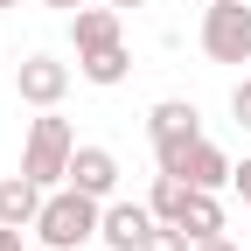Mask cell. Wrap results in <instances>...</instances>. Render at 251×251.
<instances>
[{
	"mask_svg": "<svg viewBox=\"0 0 251 251\" xmlns=\"http://www.w3.org/2000/svg\"><path fill=\"white\" fill-rule=\"evenodd\" d=\"M98 224H105L98 196H84V188H63V196H49V202H42L35 237H42L49 251H77L84 237H98Z\"/></svg>",
	"mask_w": 251,
	"mask_h": 251,
	"instance_id": "cell-1",
	"label": "cell"
},
{
	"mask_svg": "<svg viewBox=\"0 0 251 251\" xmlns=\"http://www.w3.org/2000/svg\"><path fill=\"white\" fill-rule=\"evenodd\" d=\"M70 153H77V140H70V126L56 119V105L28 126V153H21V175H35L42 188L49 181H70Z\"/></svg>",
	"mask_w": 251,
	"mask_h": 251,
	"instance_id": "cell-2",
	"label": "cell"
},
{
	"mask_svg": "<svg viewBox=\"0 0 251 251\" xmlns=\"http://www.w3.org/2000/svg\"><path fill=\"white\" fill-rule=\"evenodd\" d=\"M202 49L216 63H251V0H216L202 14Z\"/></svg>",
	"mask_w": 251,
	"mask_h": 251,
	"instance_id": "cell-3",
	"label": "cell"
},
{
	"mask_svg": "<svg viewBox=\"0 0 251 251\" xmlns=\"http://www.w3.org/2000/svg\"><path fill=\"white\" fill-rule=\"evenodd\" d=\"M153 153H161V175H181L188 188H224V181H230V161H224L202 133H196V140H175V147H153Z\"/></svg>",
	"mask_w": 251,
	"mask_h": 251,
	"instance_id": "cell-4",
	"label": "cell"
},
{
	"mask_svg": "<svg viewBox=\"0 0 251 251\" xmlns=\"http://www.w3.org/2000/svg\"><path fill=\"white\" fill-rule=\"evenodd\" d=\"M153 224H161V216H153V202H105V224H98V237H105L112 251H140Z\"/></svg>",
	"mask_w": 251,
	"mask_h": 251,
	"instance_id": "cell-5",
	"label": "cell"
},
{
	"mask_svg": "<svg viewBox=\"0 0 251 251\" xmlns=\"http://www.w3.org/2000/svg\"><path fill=\"white\" fill-rule=\"evenodd\" d=\"M14 84H21V98H28V105H42V112H49L63 91H70V70H63L56 56H28L21 70H14Z\"/></svg>",
	"mask_w": 251,
	"mask_h": 251,
	"instance_id": "cell-6",
	"label": "cell"
},
{
	"mask_svg": "<svg viewBox=\"0 0 251 251\" xmlns=\"http://www.w3.org/2000/svg\"><path fill=\"white\" fill-rule=\"evenodd\" d=\"M42 181L35 175H7L0 181V224H14V230H35V216H42Z\"/></svg>",
	"mask_w": 251,
	"mask_h": 251,
	"instance_id": "cell-7",
	"label": "cell"
},
{
	"mask_svg": "<svg viewBox=\"0 0 251 251\" xmlns=\"http://www.w3.org/2000/svg\"><path fill=\"white\" fill-rule=\"evenodd\" d=\"M70 188H84V196H112V188H119V161H112V153L105 147H77L70 153Z\"/></svg>",
	"mask_w": 251,
	"mask_h": 251,
	"instance_id": "cell-8",
	"label": "cell"
},
{
	"mask_svg": "<svg viewBox=\"0 0 251 251\" xmlns=\"http://www.w3.org/2000/svg\"><path fill=\"white\" fill-rule=\"evenodd\" d=\"M147 133H153V147L196 140V105H188V98H161V105L147 112Z\"/></svg>",
	"mask_w": 251,
	"mask_h": 251,
	"instance_id": "cell-9",
	"label": "cell"
},
{
	"mask_svg": "<svg viewBox=\"0 0 251 251\" xmlns=\"http://www.w3.org/2000/svg\"><path fill=\"white\" fill-rule=\"evenodd\" d=\"M70 35H77V56L112 49V42H119V7H77V14H70Z\"/></svg>",
	"mask_w": 251,
	"mask_h": 251,
	"instance_id": "cell-10",
	"label": "cell"
},
{
	"mask_svg": "<svg viewBox=\"0 0 251 251\" xmlns=\"http://www.w3.org/2000/svg\"><path fill=\"white\" fill-rule=\"evenodd\" d=\"M77 70H84L91 84H126L133 56H126V42H112V49H91V56H77Z\"/></svg>",
	"mask_w": 251,
	"mask_h": 251,
	"instance_id": "cell-11",
	"label": "cell"
},
{
	"mask_svg": "<svg viewBox=\"0 0 251 251\" xmlns=\"http://www.w3.org/2000/svg\"><path fill=\"white\" fill-rule=\"evenodd\" d=\"M181 230H188V237H216V230H224L216 188H196V196H188V209H181Z\"/></svg>",
	"mask_w": 251,
	"mask_h": 251,
	"instance_id": "cell-12",
	"label": "cell"
},
{
	"mask_svg": "<svg viewBox=\"0 0 251 251\" xmlns=\"http://www.w3.org/2000/svg\"><path fill=\"white\" fill-rule=\"evenodd\" d=\"M188 196H196V188H188L181 175H161V181H153V216H161V224H181Z\"/></svg>",
	"mask_w": 251,
	"mask_h": 251,
	"instance_id": "cell-13",
	"label": "cell"
},
{
	"mask_svg": "<svg viewBox=\"0 0 251 251\" xmlns=\"http://www.w3.org/2000/svg\"><path fill=\"white\" fill-rule=\"evenodd\" d=\"M188 244H196V237H188V230H181V224H153V230H147V244H140V251H188Z\"/></svg>",
	"mask_w": 251,
	"mask_h": 251,
	"instance_id": "cell-14",
	"label": "cell"
},
{
	"mask_svg": "<svg viewBox=\"0 0 251 251\" xmlns=\"http://www.w3.org/2000/svg\"><path fill=\"white\" fill-rule=\"evenodd\" d=\"M230 112H237V126H244V133H251V77L230 91Z\"/></svg>",
	"mask_w": 251,
	"mask_h": 251,
	"instance_id": "cell-15",
	"label": "cell"
},
{
	"mask_svg": "<svg viewBox=\"0 0 251 251\" xmlns=\"http://www.w3.org/2000/svg\"><path fill=\"white\" fill-rule=\"evenodd\" d=\"M0 251H28V244H21V230H14V224H0Z\"/></svg>",
	"mask_w": 251,
	"mask_h": 251,
	"instance_id": "cell-16",
	"label": "cell"
},
{
	"mask_svg": "<svg viewBox=\"0 0 251 251\" xmlns=\"http://www.w3.org/2000/svg\"><path fill=\"white\" fill-rule=\"evenodd\" d=\"M196 251H237V244H230L224 230H216V237H196Z\"/></svg>",
	"mask_w": 251,
	"mask_h": 251,
	"instance_id": "cell-17",
	"label": "cell"
},
{
	"mask_svg": "<svg viewBox=\"0 0 251 251\" xmlns=\"http://www.w3.org/2000/svg\"><path fill=\"white\" fill-rule=\"evenodd\" d=\"M230 181L244 188V202H251V161H237V168H230Z\"/></svg>",
	"mask_w": 251,
	"mask_h": 251,
	"instance_id": "cell-18",
	"label": "cell"
},
{
	"mask_svg": "<svg viewBox=\"0 0 251 251\" xmlns=\"http://www.w3.org/2000/svg\"><path fill=\"white\" fill-rule=\"evenodd\" d=\"M42 7H63V14H77V7H84V0H42Z\"/></svg>",
	"mask_w": 251,
	"mask_h": 251,
	"instance_id": "cell-19",
	"label": "cell"
},
{
	"mask_svg": "<svg viewBox=\"0 0 251 251\" xmlns=\"http://www.w3.org/2000/svg\"><path fill=\"white\" fill-rule=\"evenodd\" d=\"M112 7H147V0H112Z\"/></svg>",
	"mask_w": 251,
	"mask_h": 251,
	"instance_id": "cell-20",
	"label": "cell"
},
{
	"mask_svg": "<svg viewBox=\"0 0 251 251\" xmlns=\"http://www.w3.org/2000/svg\"><path fill=\"white\" fill-rule=\"evenodd\" d=\"M0 7H14V0H0Z\"/></svg>",
	"mask_w": 251,
	"mask_h": 251,
	"instance_id": "cell-21",
	"label": "cell"
}]
</instances>
